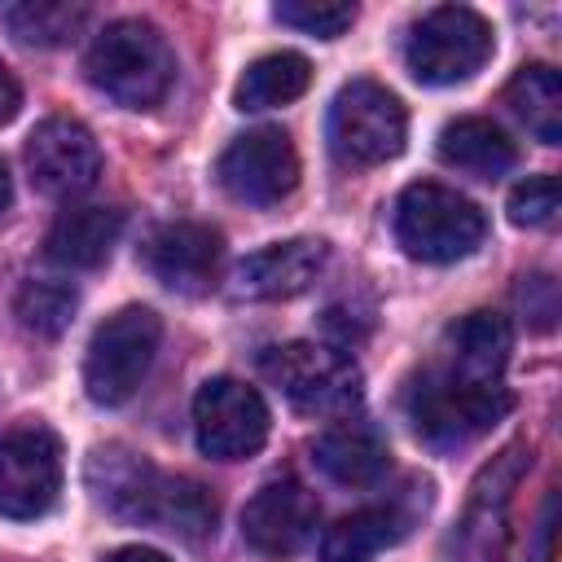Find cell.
I'll return each instance as SVG.
<instances>
[{"label": "cell", "instance_id": "obj_1", "mask_svg": "<svg viewBox=\"0 0 562 562\" xmlns=\"http://www.w3.org/2000/svg\"><path fill=\"white\" fill-rule=\"evenodd\" d=\"M88 483L110 514L127 522H149L176 540H202L215 531L220 518L215 496L198 479L162 474L127 448H97L88 461Z\"/></svg>", "mask_w": 562, "mask_h": 562}, {"label": "cell", "instance_id": "obj_18", "mask_svg": "<svg viewBox=\"0 0 562 562\" xmlns=\"http://www.w3.org/2000/svg\"><path fill=\"white\" fill-rule=\"evenodd\" d=\"M509 325L496 312H470L465 321H457L448 329V351L439 364H448L452 373L479 378V382H501L505 360H509Z\"/></svg>", "mask_w": 562, "mask_h": 562}, {"label": "cell", "instance_id": "obj_17", "mask_svg": "<svg viewBox=\"0 0 562 562\" xmlns=\"http://www.w3.org/2000/svg\"><path fill=\"white\" fill-rule=\"evenodd\" d=\"M316 465L342 487H369L386 474L391 448L373 422H338L312 443Z\"/></svg>", "mask_w": 562, "mask_h": 562}, {"label": "cell", "instance_id": "obj_31", "mask_svg": "<svg viewBox=\"0 0 562 562\" xmlns=\"http://www.w3.org/2000/svg\"><path fill=\"white\" fill-rule=\"evenodd\" d=\"M9 202H13V180H9V167L0 162V211H9Z\"/></svg>", "mask_w": 562, "mask_h": 562}, {"label": "cell", "instance_id": "obj_2", "mask_svg": "<svg viewBox=\"0 0 562 562\" xmlns=\"http://www.w3.org/2000/svg\"><path fill=\"white\" fill-rule=\"evenodd\" d=\"M83 75L110 101L127 110H149L171 92L176 57H171L167 35L154 22L119 18L92 40L83 57Z\"/></svg>", "mask_w": 562, "mask_h": 562}, {"label": "cell", "instance_id": "obj_3", "mask_svg": "<svg viewBox=\"0 0 562 562\" xmlns=\"http://www.w3.org/2000/svg\"><path fill=\"white\" fill-rule=\"evenodd\" d=\"M404 408L413 430L426 443L465 448L509 413V391L501 382H479V378L452 373L448 364H430L408 382Z\"/></svg>", "mask_w": 562, "mask_h": 562}, {"label": "cell", "instance_id": "obj_28", "mask_svg": "<svg viewBox=\"0 0 562 562\" xmlns=\"http://www.w3.org/2000/svg\"><path fill=\"white\" fill-rule=\"evenodd\" d=\"M18 105H22V88H18L13 70L0 61V123H9L18 114Z\"/></svg>", "mask_w": 562, "mask_h": 562}, {"label": "cell", "instance_id": "obj_16", "mask_svg": "<svg viewBox=\"0 0 562 562\" xmlns=\"http://www.w3.org/2000/svg\"><path fill=\"white\" fill-rule=\"evenodd\" d=\"M123 233V215L114 206H101V202H75L66 206L48 237H44V255L57 263V268H75V272H88V268H101L114 250Z\"/></svg>", "mask_w": 562, "mask_h": 562}, {"label": "cell", "instance_id": "obj_4", "mask_svg": "<svg viewBox=\"0 0 562 562\" xmlns=\"http://www.w3.org/2000/svg\"><path fill=\"white\" fill-rule=\"evenodd\" d=\"M483 233H487L483 211L448 184L422 180L408 184L395 202V237L422 263H457L470 250H479Z\"/></svg>", "mask_w": 562, "mask_h": 562}, {"label": "cell", "instance_id": "obj_14", "mask_svg": "<svg viewBox=\"0 0 562 562\" xmlns=\"http://www.w3.org/2000/svg\"><path fill=\"white\" fill-rule=\"evenodd\" d=\"M224 259V241L211 224L198 220H171L154 228L145 241V268L176 294H202L215 285Z\"/></svg>", "mask_w": 562, "mask_h": 562}, {"label": "cell", "instance_id": "obj_22", "mask_svg": "<svg viewBox=\"0 0 562 562\" xmlns=\"http://www.w3.org/2000/svg\"><path fill=\"white\" fill-rule=\"evenodd\" d=\"M404 518L395 509H356L321 536V562H373L378 549L400 540Z\"/></svg>", "mask_w": 562, "mask_h": 562}, {"label": "cell", "instance_id": "obj_23", "mask_svg": "<svg viewBox=\"0 0 562 562\" xmlns=\"http://www.w3.org/2000/svg\"><path fill=\"white\" fill-rule=\"evenodd\" d=\"M4 22L22 44L57 48L88 22V9L83 4H66V0H22V4H13L4 13Z\"/></svg>", "mask_w": 562, "mask_h": 562}, {"label": "cell", "instance_id": "obj_12", "mask_svg": "<svg viewBox=\"0 0 562 562\" xmlns=\"http://www.w3.org/2000/svg\"><path fill=\"white\" fill-rule=\"evenodd\" d=\"M26 171L48 198H79L101 176V149L79 119H44L26 136Z\"/></svg>", "mask_w": 562, "mask_h": 562}, {"label": "cell", "instance_id": "obj_9", "mask_svg": "<svg viewBox=\"0 0 562 562\" xmlns=\"http://www.w3.org/2000/svg\"><path fill=\"white\" fill-rule=\"evenodd\" d=\"M268 404L255 386L237 378H211L193 395V435L198 448L215 461H241L263 448L268 439Z\"/></svg>", "mask_w": 562, "mask_h": 562}, {"label": "cell", "instance_id": "obj_20", "mask_svg": "<svg viewBox=\"0 0 562 562\" xmlns=\"http://www.w3.org/2000/svg\"><path fill=\"white\" fill-rule=\"evenodd\" d=\"M307 83H312V66L303 53H263L241 70L233 101L237 110H272L303 97Z\"/></svg>", "mask_w": 562, "mask_h": 562}, {"label": "cell", "instance_id": "obj_13", "mask_svg": "<svg viewBox=\"0 0 562 562\" xmlns=\"http://www.w3.org/2000/svg\"><path fill=\"white\" fill-rule=\"evenodd\" d=\"M316 518H321V505H316V496L303 483L272 479V483H263L246 501V509H241V536L263 558H290V553H299L312 540Z\"/></svg>", "mask_w": 562, "mask_h": 562}, {"label": "cell", "instance_id": "obj_6", "mask_svg": "<svg viewBox=\"0 0 562 562\" xmlns=\"http://www.w3.org/2000/svg\"><path fill=\"white\" fill-rule=\"evenodd\" d=\"M158 338H162V325L149 307H119L114 316H105L83 356L88 400L105 408L127 404L154 364Z\"/></svg>", "mask_w": 562, "mask_h": 562}, {"label": "cell", "instance_id": "obj_5", "mask_svg": "<svg viewBox=\"0 0 562 562\" xmlns=\"http://www.w3.org/2000/svg\"><path fill=\"white\" fill-rule=\"evenodd\" d=\"M263 373L272 378V386H281V395L316 417H347L360 395H364V378L360 364L329 342H285L272 347L263 356Z\"/></svg>", "mask_w": 562, "mask_h": 562}, {"label": "cell", "instance_id": "obj_15", "mask_svg": "<svg viewBox=\"0 0 562 562\" xmlns=\"http://www.w3.org/2000/svg\"><path fill=\"white\" fill-rule=\"evenodd\" d=\"M325 263H329V246L312 241V237L263 246L250 259H241L237 294H246V299H294V294L312 290V281L325 272Z\"/></svg>", "mask_w": 562, "mask_h": 562}, {"label": "cell", "instance_id": "obj_19", "mask_svg": "<svg viewBox=\"0 0 562 562\" xmlns=\"http://www.w3.org/2000/svg\"><path fill=\"white\" fill-rule=\"evenodd\" d=\"M439 158L465 176H479V180H496L505 176L514 162H518V149L514 140L487 123V119H452L443 132H439Z\"/></svg>", "mask_w": 562, "mask_h": 562}, {"label": "cell", "instance_id": "obj_24", "mask_svg": "<svg viewBox=\"0 0 562 562\" xmlns=\"http://www.w3.org/2000/svg\"><path fill=\"white\" fill-rule=\"evenodd\" d=\"M75 303H79L75 285H66V281H26L18 290V299H13V312H18V321L26 329H35L44 338H57L70 325Z\"/></svg>", "mask_w": 562, "mask_h": 562}, {"label": "cell", "instance_id": "obj_8", "mask_svg": "<svg viewBox=\"0 0 562 562\" xmlns=\"http://www.w3.org/2000/svg\"><path fill=\"white\" fill-rule=\"evenodd\" d=\"M408 114L400 97L373 79H351L329 105V145L351 167H378L404 149Z\"/></svg>", "mask_w": 562, "mask_h": 562}, {"label": "cell", "instance_id": "obj_27", "mask_svg": "<svg viewBox=\"0 0 562 562\" xmlns=\"http://www.w3.org/2000/svg\"><path fill=\"white\" fill-rule=\"evenodd\" d=\"M518 299H522V312L531 316L536 329H549L553 325V316H558V290H553L549 277H522Z\"/></svg>", "mask_w": 562, "mask_h": 562}, {"label": "cell", "instance_id": "obj_7", "mask_svg": "<svg viewBox=\"0 0 562 562\" xmlns=\"http://www.w3.org/2000/svg\"><path fill=\"white\" fill-rule=\"evenodd\" d=\"M492 22L465 4H435L408 31L404 61L422 83H461L492 57Z\"/></svg>", "mask_w": 562, "mask_h": 562}, {"label": "cell", "instance_id": "obj_10", "mask_svg": "<svg viewBox=\"0 0 562 562\" xmlns=\"http://www.w3.org/2000/svg\"><path fill=\"white\" fill-rule=\"evenodd\" d=\"M61 492V443L44 426H22L0 439V514L40 518Z\"/></svg>", "mask_w": 562, "mask_h": 562}, {"label": "cell", "instance_id": "obj_30", "mask_svg": "<svg viewBox=\"0 0 562 562\" xmlns=\"http://www.w3.org/2000/svg\"><path fill=\"white\" fill-rule=\"evenodd\" d=\"M553 509H558V501L549 496V501H544V514H540V544H544V549H540L536 562H549V558H553V549H549V540H553Z\"/></svg>", "mask_w": 562, "mask_h": 562}, {"label": "cell", "instance_id": "obj_25", "mask_svg": "<svg viewBox=\"0 0 562 562\" xmlns=\"http://www.w3.org/2000/svg\"><path fill=\"white\" fill-rule=\"evenodd\" d=\"M272 18L294 26V31H303V35L334 40L356 22V4H342V0H281L272 9Z\"/></svg>", "mask_w": 562, "mask_h": 562}, {"label": "cell", "instance_id": "obj_21", "mask_svg": "<svg viewBox=\"0 0 562 562\" xmlns=\"http://www.w3.org/2000/svg\"><path fill=\"white\" fill-rule=\"evenodd\" d=\"M505 101L527 123V132H536V140H544V145H558L562 140V75L549 61L522 66L509 79Z\"/></svg>", "mask_w": 562, "mask_h": 562}, {"label": "cell", "instance_id": "obj_11", "mask_svg": "<svg viewBox=\"0 0 562 562\" xmlns=\"http://www.w3.org/2000/svg\"><path fill=\"white\" fill-rule=\"evenodd\" d=\"M215 176L233 202L272 206L299 184V154L281 127H255L220 154Z\"/></svg>", "mask_w": 562, "mask_h": 562}, {"label": "cell", "instance_id": "obj_26", "mask_svg": "<svg viewBox=\"0 0 562 562\" xmlns=\"http://www.w3.org/2000/svg\"><path fill=\"white\" fill-rule=\"evenodd\" d=\"M558 176H527L522 184H514L509 193V220L518 228H540V224H553L558 215Z\"/></svg>", "mask_w": 562, "mask_h": 562}, {"label": "cell", "instance_id": "obj_29", "mask_svg": "<svg viewBox=\"0 0 562 562\" xmlns=\"http://www.w3.org/2000/svg\"><path fill=\"white\" fill-rule=\"evenodd\" d=\"M105 562H171V558L158 549H145V544H127V549H114Z\"/></svg>", "mask_w": 562, "mask_h": 562}]
</instances>
